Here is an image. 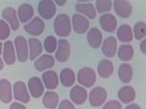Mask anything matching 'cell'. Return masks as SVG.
Returning <instances> with one entry per match:
<instances>
[{
  "instance_id": "1",
  "label": "cell",
  "mask_w": 146,
  "mask_h": 109,
  "mask_svg": "<svg viewBox=\"0 0 146 109\" xmlns=\"http://www.w3.org/2000/svg\"><path fill=\"white\" fill-rule=\"evenodd\" d=\"M54 29L57 35L61 37L68 36L71 32L70 19L66 14L61 13L55 18Z\"/></svg>"
},
{
  "instance_id": "2",
  "label": "cell",
  "mask_w": 146,
  "mask_h": 109,
  "mask_svg": "<svg viewBox=\"0 0 146 109\" xmlns=\"http://www.w3.org/2000/svg\"><path fill=\"white\" fill-rule=\"evenodd\" d=\"M96 76L95 72L90 67H84L78 71L77 80L81 85L87 88L92 87L95 83Z\"/></svg>"
},
{
  "instance_id": "3",
  "label": "cell",
  "mask_w": 146,
  "mask_h": 109,
  "mask_svg": "<svg viewBox=\"0 0 146 109\" xmlns=\"http://www.w3.org/2000/svg\"><path fill=\"white\" fill-rule=\"evenodd\" d=\"M107 98V93L104 88L97 87L90 92L89 99L90 103L94 107L101 106L104 104Z\"/></svg>"
},
{
  "instance_id": "4",
  "label": "cell",
  "mask_w": 146,
  "mask_h": 109,
  "mask_svg": "<svg viewBox=\"0 0 146 109\" xmlns=\"http://www.w3.org/2000/svg\"><path fill=\"white\" fill-rule=\"evenodd\" d=\"M73 29L76 33H85L90 26V22L88 19L82 14H75L72 17Z\"/></svg>"
},
{
  "instance_id": "5",
  "label": "cell",
  "mask_w": 146,
  "mask_h": 109,
  "mask_svg": "<svg viewBox=\"0 0 146 109\" xmlns=\"http://www.w3.org/2000/svg\"><path fill=\"white\" fill-rule=\"evenodd\" d=\"M113 8L118 16L120 18H127L131 15L132 8L129 1H113Z\"/></svg>"
},
{
  "instance_id": "6",
  "label": "cell",
  "mask_w": 146,
  "mask_h": 109,
  "mask_svg": "<svg viewBox=\"0 0 146 109\" xmlns=\"http://www.w3.org/2000/svg\"><path fill=\"white\" fill-rule=\"evenodd\" d=\"M70 45L67 40L59 39L58 48L55 53V58L58 61L64 62L69 58L70 54Z\"/></svg>"
},
{
  "instance_id": "7",
  "label": "cell",
  "mask_w": 146,
  "mask_h": 109,
  "mask_svg": "<svg viewBox=\"0 0 146 109\" xmlns=\"http://www.w3.org/2000/svg\"><path fill=\"white\" fill-rule=\"evenodd\" d=\"M38 9L41 16L46 19L52 18L56 12V6L52 1H41L39 4Z\"/></svg>"
},
{
  "instance_id": "8",
  "label": "cell",
  "mask_w": 146,
  "mask_h": 109,
  "mask_svg": "<svg viewBox=\"0 0 146 109\" xmlns=\"http://www.w3.org/2000/svg\"><path fill=\"white\" fill-rule=\"evenodd\" d=\"M15 43L19 60L20 62H25L27 60L29 56L26 39L23 36L17 37L15 40Z\"/></svg>"
},
{
  "instance_id": "9",
  "label": "cell",
  "mask_w": 146,
  "mask_h": 109,
  "mask_svg": "<svg viewBox=\"0 0 146 109\" xmlns=\"http://www.w3.org/2000/svg\"><path fill=\"white\" fill-rule=\"evenodd\" d=\"M70 98L75 104L81 105L87 100L88 92L87 90L79 85H76L70 91Z\"/></svg>"
},
{
  "instance_id": "10",
  "label": "cell",
  "mask_w": 146,
  "mask_h": 109,
  "mask_svg": "<svg viewBox=\"0 0 146 109\" xmlns=\"http://www.w3.org/2000/svg\"><path fill=\"white\" fill-rule=\"evenodd\" d=\"M100 23L101 27L106 32H113L117 26V19L111 13L105 14L101 16Z\"/></svg>"
},
{
  "instance_id": "11",
  "label": "cell",
  "mask_w": 146,
  "mask_h": 109,
  "mask_svg": "<svg viewBox=\"0 0 146 109\" xmlns=\"http://www.w3.org/2000/svg\"><path fill=\"white\" fill-rule=\"evenodd\" d=\"M13 93L14 98L17 100L24 103H27L29 101V95L26 85L23 82H17L14 84Z\"/></svg>"
},
{
  "instance_id": "12",
  "label": "cell",
  "mask_w": 146,
  "mask_h": 109,
  "mask_svg": "<svg viewBox=\"0 0 146 109\" xmlns=\"http://www.w3.org/2000/svg\"><path fill=\"white\" fill-rule=\"evenodd\" d=\"M117 39L113 36H110L106 38L103 43L102 50L106 57L112 58L115 55L117 51Z\"/></svg>"
},
{
  "instance_id": "13",
  "label": "cell",
  "mask_w": 146,
  "mask_h": 109,
  "mask_svg": "<svg viewBox=\"0 0 146 109\" xmlns=\"http://www.w3.org/2000/svg\"><path fill=\"white\" fill-rule=\"evenodd\" d=\"M25 30L32 35H40L45 29V24L42 20L36 17L28 24L24 26Z\"/></svg>"
},
{
  "instance_id": "14",
  "label": "cell",
  "mask_w": 146,
  "mask_h": 109,
  "mask_svg": "<svg viewBox=\"0 0 146 109\" xmlns=\"http://www.w3.org/2000/svg\"><path fill=\"white\" fill-rule=\"evenodd\" d=\"M87 38L88 43L91 47L98 48L102 43V33L98 28L93 27L89 30Z\"/></svg>"
},
{
  "instance_id": "15",
  "label": "cell",
  "mask_w": 146,
  "mask_h": 109,
  "mask_svg": "<svg viewBox=\"0 0 146 109\" xmlns=\"http://www.w3.org/2000/svg\"><path fill=\"white\" fill-rule=\"evenodd\" d=\"M12 99L11 86L8 80H0V100L3 103H10Z\"/></svg>"
},
{
  "instance_id": "16",
  "label": "cell",
  "mask_w": 146,
  "mask_h": 109,
  "mask_svg": "<svg viewBox=\"0 0 146 109\" xmlns=\"http://www.w3.org/2000/svg\"><path fill=\"white\" fill-rule=\"evenodd\" d=\"M28 87L31 94L35 98L41 97L44 92V87L39 77H33L31 78L28 83Z\"/></svg>"
},
{
  "instance_id": "17",
  "label": "cell",
  "mask_w": 146,
  "mask_h": 109,
  "mask_svg": "<svg viewBox=\"0 0 146 109\" xmlns=\"http://www.w3.org/2000/svg\"><path fill=\"white\" fill-rule=\"evenodd\" d=\"M135 91L131 86H123L119 90L118 93L119 99L124 104L132 102L135 100Z\"/></svg>"
},
{
  "instance_id": "18",
  "label": "cell",
  "mask_w": 146,
  "mask_h": 109,
  "mask_svg": "<svg viewBox=\"0 0 146 109\" xmlns=\"http://www.w3.org/2000/svg\"><path fill=\"white\" fill-rule=\"evenodd\" d=\"M97 72L101 77L103 78H108L113 73V64L109 60H102L98 64Z\"/></svg>"
},
{
  "instance_id": "19",
  "label": "cell",
  "mask_w": 146,
  "mask_h": 109,
  "mask_svg": "<svg viewBox=\"0 0 146 109\" xmlns=\"http://www.w3.org/2000/svg\"><path fill=\"white\" fill-rule=\"evenodd\" d=\"M42 78L45 86L48 89H54L58 85V77L54 71H47L44 72L42 74Z\"/></svg>"
},
{
  "instance_id": "20",
  "label": "cell",
  "mask_w": 146,
  "mask_h": 109,
  "mask_svg": "<svg viewBox=\"0 0 146 109\" xmlns=\"http://www.w3.org/2000/svg\"><path fill=\"white\" fill-rule=\"evenodd\" d=\"M117 36L118 39L122 42L128 43L131 41L133 37L131 27L126 24L121 25L118 28Z\"/></svg>"
},
{
  "instance_id": "21",
  "label": "cell",
  "mask_w": 146,
  "mask_h": 109,
  "mask_svg": "<svg viewBox=\"0 0 146 109\" xmlns=\"http://www.w3.org/2000/svg\"><path fill=\"white\" fill-rule=\"evenodd\" d=\"M75 9L77 12L84 14L90 19L96 18V12L94 6L91 3H77Z\"/></svg>"
},
{
  "instance_id": "22",
  "label": "cell",
  "mask_w": 146,
  "mask_h": 109,
  "mask_svg": "<svg viewBox=\"0 0 146 109\" xmlns=\"http://www.w3.org/2000/svg\"><path fill=\"white\" fill-rule=\"evenodd\" d=\"M54 64V57L49 54H45L41 56L35 62L36 68L40 71L51 68Z\"/></svg>"
},
{
  "instance_id": "23",
  "label": "cell",
  "mask_w": 146,
  "mask_h": 109,
  "mask_svg": "<svg viewBox=\"0 0 146 109\" xmlns=\"http://www.w3.org/2000/svg\"><path fill=\"white\" fill-rule=\"evenodd\" d=\"M2 16L11 25L13 30H17L19 27V22L17 17V13L14 9L9 7L3 11Z\"/></svg>"
},
{
  "instance_id": "24",
  "label": "cell",
  "mask_w": 146,
  "mask_h": 109,
  "mask_svg": "<svg viewBox=\"0 0 146 109\" xmlns=\"http://www.w3.org/2000/svg\"><path fill=\"white\" fill-rule=\"evenodd\" d=\"M118 76L120 81L123 83H128L131 81L133 76V70L129 64L123 63L119 68Z\"/></svg>"
},
{
  "instance_id": "25",
  "label": "cell",
  "mask_w": 146,
  "mask_h": 109,
  "mask_svg": "<svg viewBox=\"0 0 146 109\" xmlns=\"http://www.w3.org/2000/svg\"><path fill=\"white\" fill-rule=\"evenodd\" d=\"M60 79L62 85L68 87L75 83L76 76L74 71L72 69L65 68L60 72Z\"/></svg>"
},
{
  "instance_id": "26",
  "label": "cell",
  "mask_w": 146,
  "mask_h": 109,
  "mask_svg": "<svg viewBox=\"0 0 146 109\" xmlns=\"http://www.w3.org/2000/svg\"><path fill=\"white\" fill-rule=\"evenodd\" d=\"M59 98L58 94L54 92L48 91L44 95L43 103L45 107L48 109H54L58 104Z\"/></svg>"
},
{
  "instance_id": "27",
  "label": "cell",
  "mask_w": 146,
  "mask_h": 109,
  "mask_svg": "<svg viewBox=\"0 0 146 109\" xmlns=\"http://www.w3.org/2000/svg\"><path fill=\"white\" fill-rule=\"evenodd\" d=\"M34 14V9L31 5L24 3L18 9V16L20 21L25 23L31 19Z\"/></svg>"
},
{
  "instance_id": "28",
  "label": "cell",
  "mask_w": 146,
  "mask_h": 109,
  "mask_svg": "<svg viewBox=\"0 0 146 109\" xmlns=\"http://www.w3.org/2000/svg\"><path fill=\"white\" fill-rule=\"evenodd\" d=\"M117 54L119 59L123 61H129L134 56V49L129 44H123L119 47Z\"/></svg>"
},
{
  "instance_id": "29",
  "label": "cell",
  "mask_w": 146,
  "mask_h": 109,
  "mask_svg": "<svg viewBox=\"0 0 146 109\" xmlns=\"http://www.w3.org/2000/svg\"><path fill=\"white\" fill-rule=\"evenodd\" d=\"M4 60L8 64H12L15 62V53L12 42L8 41L5 43L4 48Z\"/></svg>"
},
{
  "instance_id": "30",
  "label": "cell",
  "mask_w": 146,
  "mask_h": 109,
  "mask_svg": "<svg viewBox=\"0 0 146 109\" xmlns=\"http://www.w3.org/2000/svg\"><path fill=\"white\" fill-rule=\"evenodd\" d=\"M29 44L30 58L31 60H33L41 53L42 50V46L40 41L35 38H30Z\"/></svg>"
},
{
  "instance_id": "31",
  "label": "cell",
  "mask_w": 146,
  "mask_h": 109,
  "mask_svg": "<svg viewBox=\"0 0 146 109\" xmlns=\"http://www.w3.org/2000/svg\"><path fill=\"white\" fill-rule=\"evenodd\" d=\"M134 36L136 40H141L146 36V24L144 22L139 21L135 24L134 27Z\"/></svg>"
},
{
  "instance_id": "32",
  "label": "cell",
  "mask_w": 146,
  "mask_h": 109,
  "mask_svg": "<svg viewBox=\"0 0 146 109\" xmlns=\"http://www.w3.org/2000/svg\"><path fill=\"white\" fill-rule=\"evenodd\" d=\"M57 46V39L53 36L47 37L44 41L45 50L48 53H54L56 50Z\"/></svg>"
},
{
  "instance_id": "33",
  "label": "cell",
  "mask_w": 146,
  "mask_h": 109,
  "mask_svg": "<svg viewBox=\"0 0 146 109\" xmlns=\"http://www.w3.org/2000/svg\"><path fill=\"white\" fill-rule=\"evenodd\" d=\"M112 6L111 1H97L96 2V7L99 13H102L110 11Z\"/></svg>"
},
{
  "instance_id": "34",
  "label": "cell",
  "mask_w": 146,
  "mask_h": 109,
  "mask_svg": "<svg viewBox=\"0 0 146 109\" xmlns=\"http://www.w3.org/2000/svg\"><path fill=\"white\" fill-rule=\"evenodd\" d=\"M10 30L6 22L0 20V40L7 39L10 35Z\"/></svg>"
},
{
  "instance_id": "35",
  "label": "cell",
  "mask_w": 146,
  "mask_h": 109,
  "mask_svg": "<svg viewBox=\"0 0 146 109\" xmlns=\"http://www.w3.org/2000/svg\"><path fill=\"white\" fill-rule=\"evenodd\" d=\"M121 104L118 100H113L107 102L102 109H122Z\"/></svg>"
},
{
  "instance_id": "36",
  "label": "cell",
  "mask_w": 146,
  "mask_h": 109,
  "mask_svg": "<svg viewBox=\"0 0 146 109\" xmlns=\"http://www.w3.org/2000/svg\"><path fill=\"white\" fill-rule=\"evenodd\" d=\"M58 109H76L74 105L70 100H64L61 101Z\"/></svg>"
},
{
  "instance_id": "37",
  "label": "cell",
  "mask_w": 146,
  "mask_h": 109,
  "mask_svg": "<svg viewBox=\"0 0 146 109\" xmlns=\"http://www.w3.org/2000/svg\"><path fill=\"white\" fill-rule=\"evenodd\" d=\"M10 109H26V107L22 104L18 102H14L10 106Z\"/></svg>"
},
{
  "instance_id": "38",
  "label": "cell",
  "mask_w": 146,
  "mask_h": 109,
  "mask_svg": "<svg viewBox=\"0 0 146 109\" xmlns=\"http://www.w3.org/2000/svg\"><path fill=\"white\" fill-rule=\"evenodd\" d=\"M140 49L141 51L145 54H146V40L144 39L141 41L140 44Z\"/></svg>"
},
{
  "instance_id": "39",
  "label": "cell",
  "mask_w": 146,
  "mask_h": 109,
  "mask_svg": "<svg viewBox=\"0 0 146 109\" xmlns=\"http://www.w3.org/2000/svg\"><path fill=\"white\" fill-rule=\"evenodd\" d=\"M125 109H141L138 105L132 104L127 106Z\"/></svg>"
},
{
  "instance_id": "40",
  "label": "cell",
  "mask_w": 146,
  "mask_h": 109,
  "mask_svg": "<svg viewBox=\"0 0 146 109\" xmlns=\"http://www.w3.org/2000/svg\"><path fill=\"white\" fill-rule=\"evenodd\" d=\"M55 2L57 4H58V6H63V5H64V4H66L67 1H55Z\"/></svg>"
},
{
  "instance_id": "41",
  "label": "cell",
  "mask_w": 146,
  "mask_h": 109,
  "mask_svg": "<svg viewBox=\"0 0 146 109\" xmlns=\"http://www.w3.org/2000/svg\"><path fill=\"white\" fill-rule=\"evenodd\" d=\"M3 66H4V63H3L2 59L0 58V70L3 69Z\"/></svg>"
},
{
  "instance_id": "42",
  "label": "cell",
  "mask_w": 146,
  "mask_h": 109,
  "mask_svg": "<svg viewBox=\"0 0 146 109\" xmlns=\"http://www.w3.org/2000/svg\"><path fill=\"white\" fill-rule=\"evenodd\" d=\"M2 43L0 42V54L2 53Z\"/></svg>"
}]
</instances>
